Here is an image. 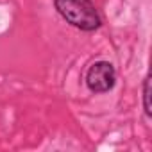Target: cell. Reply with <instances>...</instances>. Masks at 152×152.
Segmentation results:
<instances>
[{"mask_svg": "<svg viewBox=\"0 0 152 152\" xmlns=\"http://www.w3.org/2000/svg\"><path fill=\"white\" fill-rule=\"evenodd\" d=\"M56 11L66 23L79 31H97L102 25L100 15L91 0H54Z\"/></svg>", "mask_w": 152, "mask_h": 152, "instance_id": "cell-1", "label": "cell"}, {"mask_svg": "<svg viewBox=\"0 0 152 152\" xmlns=\"http://www.w3.org/2000/svg\"><path fill=\"white\" fill-rule=\"evenodd\" d=\"M116 84V70L109 61H97L86 72V86L93 93H106Z\"/></svg>", "mask_w": 152, "mask_h": 152, "instance_id": "cell-2", "label": "cell"}, {"mask_svg": "<svg viewBox=\"0 0 152 152\" xmlns=\"http://www.w3.org/2000/svg\"><path fill=\"white\" fill-rule=\"evenodd\" d=\"M143 109H145V115L150 118L152 116V111H150V75H147L143 81Z\"/></svg>", "mask_w": 152, "mask_h": 152, "instance_id": "cell-3", "label": "cell"}]
</instances>
